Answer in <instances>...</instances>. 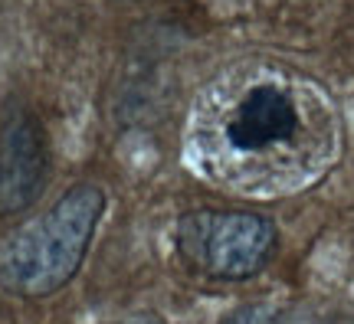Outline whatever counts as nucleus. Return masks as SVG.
I'll return each mask as SVG.
<instances>
[{
	"label": "nucleus",
	"instance_id": "obj_1",
	"mask_svg": "<svg viewBox=\"0 0 354 324\" xmlns=\"http://www.w3.org/2000/svg\"><path fill=\"white\" fill-rule=\"evenodd\" d=\"M338 154L342 118L328 88L276 59L220 69L190 112V167L240 197L299 193L328 174Z\"/></svg>",
	"mask_w": 354,
	"mask_h": 324
},
{
	"label": "nucleus",
	"instance_id": "obj_5",
	"mask_svg": "<svg viewBox=\"0 0 354 324\" xmlns=\"http://www.w3.org/2000/svg\"><path fill=\"white\" fill-rule=\"evenodd\" d=\"M223 324H276V314L266 305H250V308H240L236 314H230Z\"/></svg>",
	"mask_w": 354,
	"mask_h": 324
},
{
	"label": "nucleus",
	"instance_id": "obj_2",
	"mask_svg": "<svg viewBox=\"0 0 354 324\" xmlns=\"http://www.w3.org/2000/svg\"><path fill=\"white\" fill-rule=\"evenodd\" d=\"M105 213L95 184H76L33 223L0 239V288L17 298H46L73 282Z\"/></svg>",
	"mask_w": 354,
	"mask_h": 324
},
{
	"label": "nucleus",
	"instance_id": "obj_3",
	"mask_svg": "<svg viewBox=\"0 0 354 324\" xmlns=\"http://www.w3.org/2000/svg\"><path fill=\"white\" fill-rule=\"evenodd\" d=\"M174 249L194 275L243 282L276 249V226L253 210H194L177 220Z\"/></svg>",
	"mask_w": 354,
	"mask_h": 324
},
{
	"label": "nucleus",
	"instance_id": "obj_4",
	"mask_svg": "<svg viewBox=\"0 0 354 324\" xmlns=\"http://www.w3.org/2000/svg\"><path fill=\"white\" fill-rule=\"evenodd\" d=\"M46 180V135L37 115L13 108L0 125V216L26 210Z\"/></svg>",
	"mask_w": 354,
	"mask_h": 324
},
{
	"label": "nucleus",
	"instance_id": "obj_6",
	"mask_svg": "<svg viewBox=\"0 0 354 324\" xmlns=\"http://www.w3.org/2000/svg\"><path fill=\"white\" fill-rule=\"evenodd\" d=\"M122 324H165L158 314H151V312H138V314H128Z\"/></svg>",
	"mask_w": 354,
	"mask_h": 324
}]
</instances>
